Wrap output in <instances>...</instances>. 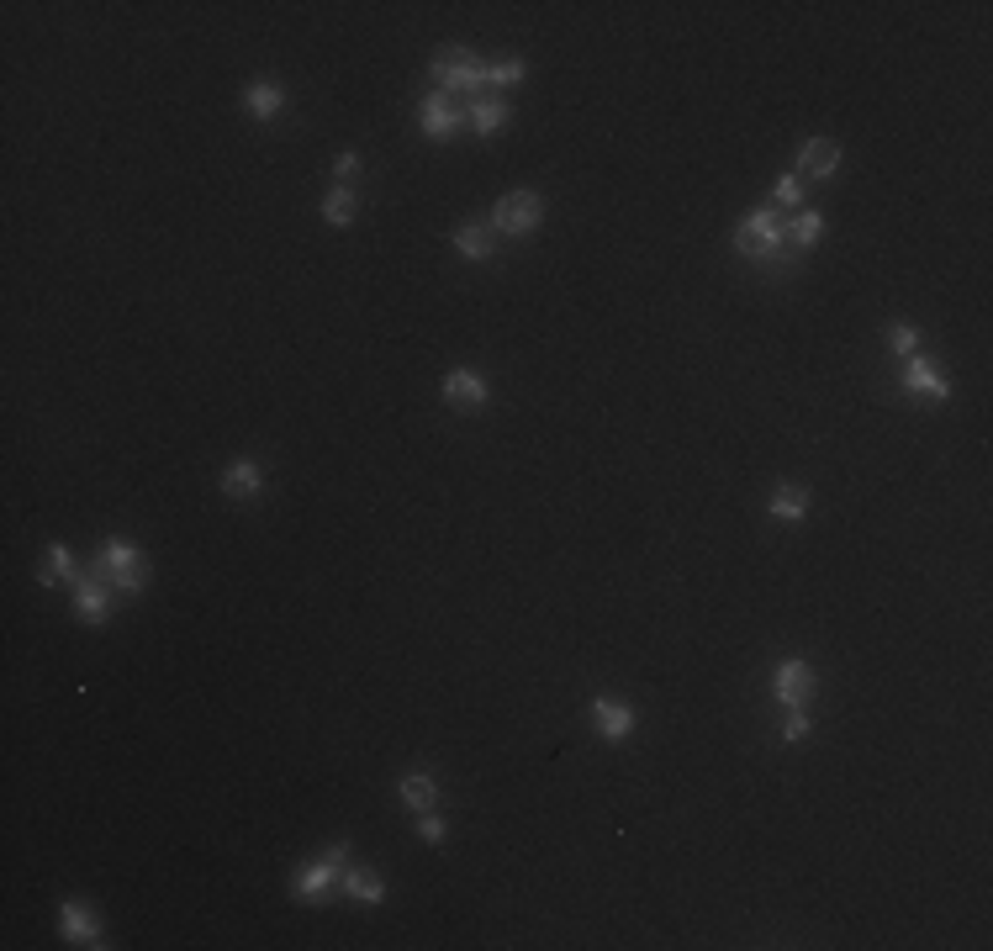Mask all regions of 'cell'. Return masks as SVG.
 I'll return each instance as SVG.
<instances>
[{"mask_svg": "<svg viewBox=\"0 0 993 951\" xmlns=\"http://www.w3.org/2000/svg\"><path fill=\"white\" fill-rule=\"evenodd\" d=\"M782 244H788V217L777 207H761L751 212L735 228V249L740 254H756V259H782Z\"/></svg>", "mask_w": 993, "mask_h": 951, "instance_id": "obj_1", "label": "cell"}, {"mask_svg": "<svg viewBox=\"0 0 993 951\" xmlns=\"http://www.w3.org/2000/svg\"><path fill=\"white\" fill-rule=\"evenodd\" d=\"M90 576H101L106 587L117 592H143L148 587V571H143V555L127 545V539H111V545H101V561Z\"/></svg>", "mask_w": 993, "mask_h": 951, "instance_id": "obj_2", "label": "cell"}, {"mask_svg": "<svg viewBox=\"0 0 993 951\" xmlns=\"http://www.w3.org/2000/svg\"><path fill=\"white\" fill-rule=\"evenodd\" d=\"M539 217H545V201H539L534 191H513V196H502V201H497V212H492V233L523 238V233H534V228H539Z\"/></svg>", "mask_w": 993, "mask_h": 951, "instance_id": "obj_3", "label": "cell"}, {"mask_svg": "<svg viewBox=\"0 0 993 951\" xmlns=\"http://www.w3.org/2000/svg\"><path fill=\"white\" fill-rule=\"evenodd\" d=\"M434 80L444 85V96H449V90H460V96H465V90H481L486 85V64H476L465 48H444L439 59H434Z\"/></svg>", "mask_w": 993, "mask_h": 951, "instance_id": "obj_4", "label": "cell"}, {"mask_svg": "<svg viewBox=\"0 0 993 951\" xmlns=\"http://www.w3.org/2000/svg\"><path fill=\"white\" fill-rule=\"evenodd\" d=\"M772 693H777V703H788V708H803L814 698V671H809V661H782L777 666V677H772Z\"/></svg>", "mask_w": 993, "mask_h": 951, "instance_id": "obj_5", "label": "cell"}, {"mask_svg": "<svg viewBox=\"0 0 993 951\" xmlns=\"http://www.w3.org/2000/svg\"><path fill=\"white\" fill-rule=\"evenodd\" d=\"M111 603H117V587H106L101 576H80V582H74V613H80L85 624H101L111 613Z\"/></svg>", "mask_w": 993, "mask_h": 951, "instance_id": "obj_6", "label": "cell"}, {"mask_svg": "<svg viewBox=\"0 0 993 951\" xmlns=\"http://www.w3.org/2000/svg\"><path fill=\"white\" fill-rule=\"evenodd\" d=\"M840 170V143L835 138H809L798 154V180H824Z\"/></svg>", "mask_w": 993, "mask_h": 951, "instance_id": "obj_7", "label": "cell"}, {"mask_svg": "<svg viewBox=\"0 0 993 951\" xmlns=\"http://www.w3.org/2000/svg\"><path fill=\"white\" fill-rule=\"evenodd\" d=\"M344 851H349V846H333V851L323 856V862H312V867L302 872V878H296V899H317V893H323L333 878H339V867H344Z\"/></svg>", "mask_w": 993, "mask_h": 951, "instance_id": "obj_8", "label": "cell"}, {"mask_svg": "<svg viewBox=\"0 0 993 951\" xmlns=\"http://www.w3.org/2000/svg\"><path fill=\"white\" fill-rule=\"evenodd\" d=\"M592 719H597V735L613 740V745L634 735V714H629L624 703H613V698H597V703H592Z\"/></svg>", "mask_w": 993, "mask_h": 951, "instance_id": "obj_9", "label": "cell"}, {"mask_svg": "<svg viewBox=\"0 0 993 951\" xmlns=\"http://www.w3.org/2000/svg\"><path fill=\"white\" fill-rule=\"evenodd\" d=\"M59 925H64V936L74 941V946H101V925H96V915H90L85 904H64V915H59Z\"/></svg>", "mask_w": 993, "mask_h": 951, "instance_id": "obj_10", "label": "cell"}, {"mask_svg": "<svg viewBox=\"0 0 993 951\" xmlns=\"http://www.w3.org/2000/svg\"><path fill=\"white\" fill-rule=\"evenodd\" d=\"M444 397L455 407H481L486 402V381L476 376V370H449L444 376Z\"/></svg>", "mask_w": 993, "mask_h": 951, "instance_id": "obj_11", "label": "cell"}, {"mask_svg": "<svg viewBox=\"0 0 993 951\" xmlns=\"http://www.w3.org/2000/svg\"><path fill=\"white\" fill-rule=\"evenodd\" d=\"M455 249H460L465 259H486V254L497 249L492 222H460V228H455Z\"/></svg>", "mask_w": 993, "mask_h": 951, "instance_id": "obj_12", "label": "cell"}, {"mask_svg": "<svg viewBox=\"0 0 993 951\" xmlns=\"http://www.w3.org/2000/svg\"><path fill=\"white\" fill-rule=\"evenodd\" d=\"M243 106H249L259 122H270L275 111H286V90H280L275 80H259V85H249V90H243Z\"/></svg>", "mask_w": 993, "mask_h": 951, "instance_id": "obj_13", "label": "cell"}, {"mask_svg": "<svg viewBox=\"0 0 993 951\" xmlns=\"http://www.w3.org/2000/svg\"><path fill=\"white\" fill-rule=\"evenodd\" d=\"M397 793H402V804H407V809H418V814H428V809L439 804V782L428 777V772H407Z\"/></svg>", "mask_w": 993, "mask_h": 951, "instance_id": "obj_14", "label": "cell"}, {"mask_svg": "<svg viewBox=\"0 0 993 951\" xmlns=\"http://www.w3.org/2000/svg\"><path fill=\"white\" fill-rule=\"evenodd\" d=\"M423 133L428 138H449V133H455V106H449L444 90H439V96H423Z\"/></svg>", "mask_w": 993, "mask_h": 951, "instance_id": "obj_15", "label": "cell"}, {"mask_svg": "<svg viewBox=\"0 0 993 951\" xmlns=\"http://www.w3.org/2000/svg\"><path fill=\"white\" fill-rule=\"evenodd\" d=\"M354 212H360V196H354L349 185H333V191L323 196V217H328V228H349Z\"/></svg>", "mask_w": 993, "mask_h": 951, "instance_id": "obj_16", "label": "cell"}, {"mask_svg": "<svg viewBox=\"0 0 993 951\" xmlns=\"http://www.w3.org/2000/svg\"><path fill=\"white\" fill-rule=\"evenodd\" d=\"M222 492L228 497H254L259 492V465L254 460H233L228 471H222Z\"/></svg>", "mask_w": 993, "mask_h": 951, "instance_id": "obj_17", "label": "cell"}, {"mask_svg": "<svg viewBox=\"0 0 993 951\" xmlns=\"http://www.w3.org/2000/svg\"><path fill=\"white\" fill-rule=\"evenodd\" d=\"M909 391H920V397H930V402H941L946 397V381L941 376H935V365L930 360H909Z\"/></svg>", "mask_w": 993, "mask_h": 951, "instance_id": "obj_18", "label": "cell"}, {"mask_svg": "<svg viewBox=\"0 0 993 951\" xmlns=\"http://www.w3.org/2000/svg\"><path fill=\"white\" fill-rule=\"evenodd\" d=\"M80 576H85V571L74 566V555H69L64 545H48V566H43V582H48V587H53V582H69V587H74Z\"/></svg>", "mask_w": 993, "mask_h": 951, "instance_id": "obj_19", "label": "cell"}, {"mask_svg": "<svg viewBox=\"0 0 993 951\" xmlns=\"http://www.w3.org/2000/svg\"><path fill=\"white\" fill-rule=\"evenodd\" d=\"M803 508H809V497H803L798 487H782L772 497V518H777V524H803Z\"/></svg>", "mask_w": 993, "mask_h": 951, "instance_id": "obj_20", "label": "cell"}, {"mask_svg": "<svg viewBox=\"0 0 993 951\" xmlns=\"http://www.w3.org/2000/svg\"><path fill=\"white\" fill-rule=\"evenodd\" d=\"M344 893L360 904H381V878H370V872H344Z\"/></svg>", "mask_w": 993, "mask_h": 951, "instance_id": "obj_21", "label": "cell"}, {"mask_svg": "<svg viewBox=\"0 0 993 951\" xmlns=\"http://www.w3.org/2000/svg\"><path fill=\"white\" fill-rule=\"evenodd\" d=\"M502 122H508V106H502V101H476V111H471L476 133H497Z\"/></svg>", "mask_w": 993, "mask_h": 951, "instance_id": "obj_22", "label": "cell"}, {"mask_svg": "<svg viewBox=\"0 0 993 951\" xmlns=\"http://www.w3.org/2000/svg\"><path fill=\"white\" fill-rule=\"evenodd\" d=\"M819 233H824V217H819V212H798V217L788 222V238H793V244H814Z\"/></svg>", "mask_w": 993, "mask_h": 951, "instance_id": "obj_23", "label": "cell"}, {"mask_svg": "<svg viewBox=\"0 0 993 951\" xmlns=\"http://www.w3.org/2000/svg\"><path fill=\"white\" fill-rule=\"evenodd\" d=\"M888 349L904 354V360H914V349H920V333H914L909 323H893V328H888Z\"/></svg>", "mask_w": 993, "mask_h": 951, "instance_id": "obj_24", "label": "cell"}, {"mask_svg": "<svg viewBox=\"0 0 993 951\" xmlns=\"http://www.w3.org/2000/svg\"><path fill=\"white\" fill-rule=\"evenodd\" d=\"M523 80V59H502L486 69V85H518Z\"/></svg>", "mask_w": 993, "mask_h": 951, "instance_id": "obj_25", "label": "cell"}, {"mask_svg": "<svg viewBox=\"0 0 993 951\" xmlns=\"http://www.w3.org/2000/svg\"><path fill=\"white\" fill-rule=\"evenodd\" d=\"M798 201H803V180L798 175H782L777 180V207H798Z\"/></svg>", "mask_w": 993, "mask_h": 951, "instance_id": "obj_26", "label": "cell"}, {"mask_svg": "<svg viewBox=\"0 0 993 951\" xmlns=\"http://www.w3.org/2000/svg\"><path fill=\"white\" fill-rule=\"evenodd\" d=\"M782 740H788V745L809 740V719H803V708H793V714H788V724H782Z\"/></svg>", "mask_w": 993, "mask_h": 951, "instance_id": "obj_27", "label": "cell"}, {"mask_svg": "<svg viewBox=\"0 0 993 951\" xmlns=\"http://www.w3.org/2000/svg\"><path fill=\"white\" fill-rule=\"evenodd\" d=\"M418 835H423V841H434V846H439V841H444V819H439L434 809H428V814L418 819Z\"/></svg>", "mask_w": 993, "mask_h": 951, "instance_id": "obj_28", "label": "cell"}, {"mask_svg": "<svg viewBox=\"0 0 993 951\" xmlns=\"http://www.w3.org/2000/svg\"><path fill=\"white\" fill-rule=\"evenodd\" d=\"M360 170H365V164H360V154H339V164H333V175H339V180H354Z\"/></svg>", "mask_w": 993, "mask_h": 951, "instance_id": "obj_29", "label": "cell"}]
</instances>
